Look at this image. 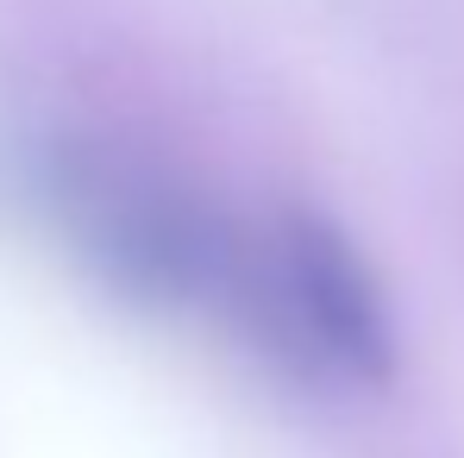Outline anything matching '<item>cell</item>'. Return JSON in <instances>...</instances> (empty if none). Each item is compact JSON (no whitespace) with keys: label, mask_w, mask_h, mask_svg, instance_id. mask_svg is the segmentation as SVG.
<instances>
[{"label":"cell","mask_w":464,"mask_h":458,"mask_svg":"<svg viewBox=\"0 0 464 458\" xmlns=\"http://www.w3.org/2000/svg\"><path fill=\"white\" fill-rule=\"evenodd\" d=\"M38 201L82 264L151 307H214L232 320L251 220L214 208L145 157L63 145L38 163Z\"/></svg>","instance_id":"obj_1"},{"label":"cell","mask_w":464,"mask_h":458,"mask_svg":"<svg viewBox=\"0 0 464 458\" xmlns=\"http://www.w3.org/2000/svg\"><path fill=\"white\" fill-rule=\"evenodd\" d=\"M232 320L314 377H383L389 314L364 258L314 214L251 220V258Z\"/></svg>","instance_id":"obj_2"}]
</instances>
